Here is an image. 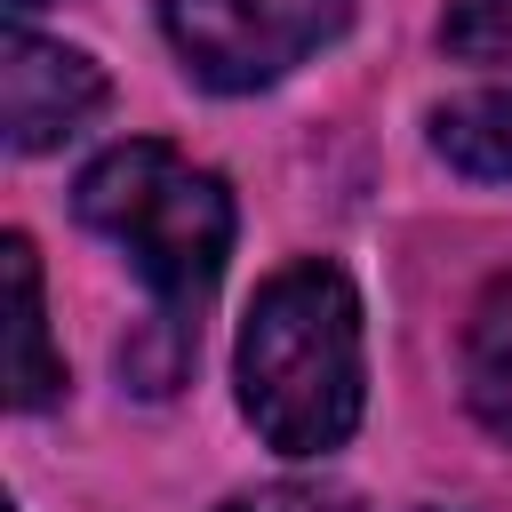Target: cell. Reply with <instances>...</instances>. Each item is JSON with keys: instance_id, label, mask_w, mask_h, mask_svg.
I'll return each instance as SVG.
<instances>
[{"instance_id": "cell-6", "label": "cell", "mask_w": 512, "mask_h": 512, "mask_svg": "<svg viewBox=\"0 0 512 512\" xmlns=\"http://www.w3.org/2000/svg\"><path fill=\"white\" fill-rule=\"evenodd\" d=\"M464 400L472 416L512 440V272L472 304V328H464Z\"/></svg>"}, {"instance_id": "cell-2", "label": "cell", "mask_w": 512, "mask_h": 512, "mask_svg": "<svg viewBox=\"0 0 512 512\" xmlns=\"http://www.w3.org/2000/svg\"><path fill=\"white\" fill-rule=\"evenodd\" d=\"M72 208L88 232H104L136 280L152 288V320L192 336V312L208 304L224 256H232V192L224 176L192 168L176 144L160 136H128L112 152H96L72 184Z\"/></svg>"}, {"instance_id": "cell-5", "label": "cell", "mask_w": 512, "mask_h": 512, "mask_svg": "<svg viewBox=\"0 0 512 512\" xmlns=\"http://www.w3.org/2000/svg\"><path fill=\"white\" fill-rule=\"evenodd\" d=\"M0 280H8V400L32 416L64 400V360L48 344V304H40V256L24 232L0 240Z\"/></svg>"}, {"instance_id": "cell-3", "label": "cell", "mask_w": 512, "mask_h": 512, "mask_svg": "<svg viewBox=\"0 0 512 512\" xmlns=\"http://www.w3.org/2000/svg\"><path fill=\"white\" fill-rule=\"evenodd\" d=\"M160 24L200 88L248 96L320 56L352 24V0H160Z\"/></svg>"}, {"instance_id": "cell-7", "label": "cell", "mask_w": 512, "mask_h": 512, "mask_svg": "<svg viewBox=\"0 0 512 512\" xmlns=\"http://www.w3.org/2000/svg\"><path fill=\"white\" fill-rule=\"evenodd\" d=\"M432 152L456 168V176H480V184H512V96L488 88V96H456L432 112Z\"/></svg>"}, {"instance_id": "cell-9", "label": "cell", "mask_w": 512, "mask_h": 512, "mask_svg": "<svg viewBox=\"0 0 512 512\" xmlns=\"http://www.w3.org/2000/svg\"><path fill=\"white\" fill-rule=\"evenodd\" d=\"M216 512H360V496L352 488H328V480H272V488L224 496Z\"/></svg>"}, {"instance_id": "cell-8", "label": "cell", "mask_w": 512, "mask_h": 512, "mask_svg": "<svg viewBox=\"0 0 512 512\" xmlns=\"http://www.w3.org/2000/svg\"><path fill=\"white\" fill-rule=\"evenodd\" d=\"M440 48L464 64H512V0H448Z\"/></svg>"}, {"instance_id": "cell-1", "label": "cell", "mask_w": 512, "mask_h": 512, "mask_svg": "<svg viewBox=\"0 0 512 512\" xmlns=\"http://www.w3.org/2000/svg\"><path fill=\"white\" fill-rule=\"evenodd\" d=\"M240 416L280 456H328L352 440L368 368H360V296L336 264L304 256L272 272L240 320Z\"/></svg>"}, {"instance_id": "cell-4", "label": "cell", "mask_w": 512, "mask_h": 512, "mask_svg": "<svg viewBox=\"0 0 512 512\" xmlns=\"http://www.w3.org/2000/svg\"><path fill=\"white\" fill-rule=\"evenodd\" d=\"M104 64L64 48V40H40L32 24L8 32V56H0V112H8V152H56L64 136H80V120L104 112Z\"/></svg>"}]
</instances>
